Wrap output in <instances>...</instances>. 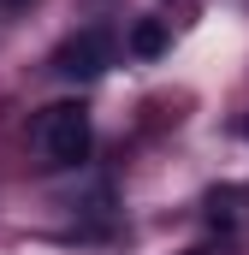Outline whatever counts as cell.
<instances>
[{
	"mask_svg": "<svg viewBox=\"0 0 249 255\" xmlns=\"http://www.w3.org/2000/svg\"><path fill=\"white\" fill-rule=\"evenodd\" d=\"M184 255H220V250H184Z\"/></svg>",
	"mask_w": 249,
	"mask_h": 255,
	"instance_id": "cell-5",
	"label": "cell"
},
{
	"mask_svg": "<svg viewBox=\"0 0 249 255\" xmlns=\"http://www.w3.org/2000/svg\"><path fill=\"white\" fill-rule=\"evenodd\" d=\"M202 220H208L220 238L244 232L249 226V184H220V190H208L202 196Z\"/></svg>",
	"mask_w": 249,
	"mask_h": 255,
	"instance_id": "cell-3",
	"label": "cell"
},
{
	"mask_svg": "<svg viewBox=\"0 0 249 255\" xmlns=\"http://www.w3.org/2000/svg\"><path fill=\"white\" fill-rule=\"evenodd\" d=\"M244 136H249V125H244Z\"/></svg>",
	"mask_w": 249,
	"mask_h": 255,
	"instance_id": "cell-6",
	"label": "cell"
},
{
	"mask_svg": "<svg viewBox=\"0 0 249 255\" xmlns=\"http://www.w3.org/2000/svg\"><path fill=\"white\" fill-rule=\"evenodd\" d=\"M113 60V42H107V30H77V36H65L60 54H54V71L60 77H77V83H89V77H101Z\"/></svg>",
	"mask_w": 249,
	"mask_h": 255,
	"instance_id": "cell-2",
	"label": "cell"
},
{
	"mask_svg": "<svg viewBox=\"0 0 249 255\" xmlns=\"http://www.w3.org/2000/svg\"><path fill=\"white\" fill-rule=\"evenodd\" d=\"M166 36H172L166 18H142V24L130 30V54H136V60H154V54L166 48Z\"/></svg>",
	"mask_w": 249,
	"mask_h": 255,
	"instance_id": "cell-4",
	"label": "cell"
},
{
	"mask_svg": "<svg viewBox=\"0 0 249 255\" xmlns=\"http://www.w3.org/2000/svg\"><path fill=\"white\" fill-rule=\"evenodd\" d=\"M30 142L48 166H83L89 148H95V125H89V107L83 101H54L36 113L30 125Z\"/></svg>",
	"mask_w": 249,
	"mask_h": 255,
	"instance_id": "cell-1",
	"label": "cell"
}]
</instances>
